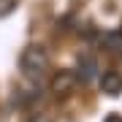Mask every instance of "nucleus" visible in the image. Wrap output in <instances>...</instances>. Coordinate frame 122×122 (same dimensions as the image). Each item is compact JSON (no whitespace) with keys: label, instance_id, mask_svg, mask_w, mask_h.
Instances as JSON below:
<instances>
[{"label":"nucleus","instance_id":"1","mask_svg":"<svg viewBox=\"0 0 122 122\" xmlns=\"http://www.w3.org/2000/svg\"><path fill=\"white\" fill-rule=\"evenodd\" d=\"M19 68H22V73L27 79H33V81H38V79H44L46 76V71H49V54H46V49L44 46H27L22 57H19Z\"/></svg>","mask_w":122,"mask_h":122},{"label":"nucleus","instance_id":"2","mask_svg":"<svg viewBox=\"0 0 122 122\" xmlns=\"http://www.w3.org/2000/svg\"><path fill=\"white\" fill-rule=\"evenodd\" d=\"M76 81H79V79H76L73 71H60V73L52 76L49 87H52V92L60 98V95H71V92H73V87H76Z\"/></svg>","mask_w":122,"mask_h":122},{"label":"nucleus","instance_id":"3","mask_svg":"<svg viewBox=\"0 0 122 122\" xmlns=\"http://www.w3.org/2000/svg\"><path fill=\"white\" fill-rule=\"evenodd\" d=\"M95 76H98V60L92 54H79V60H76V79L81 84H90Z\"/></svg>","mask_w":122,"mask_h":122},{"label":"nucleus","instance_id":"4","mask_svg":"<svg viewBox=\"0 0 122 122\" xmlns=\"http://www.w3.org/2000/svg\"><path fill=\"white\" fill-rule=\"evenodd\" d=\"M100 92L109 98H117L122 92V73H117V71H106L103 76H100Z\"/></svg>","mask_w":122,"mask_h":122},{"label":"nucleus","instance_id":"5","mask_svg":"<svg viewBox=\"0 0 122 122\" xmlns=\"http://www.w3.org/2000/svg\"><path fill=\"white\" fill-rule=\"evenodd\" d=\"M100 44L103 49H109L111 54H122V30H109L100 35Z\"/></svg>","mask_w":122,"mask_h":122},{"label":"nucleus","instance_id":"6","mask_svg":"<svg viewBox=\"0 0 122 122\" xmlns=\"http://www.w3.org/2000/svg\"><path fill=\"white\" fill-rule=\"evenodd\" d=\"M16 3H19V0H0V19L16 11Z\"/></svg>","mask_w":122,"mask_h":122},{"label":"nucleus","instance_id":"7","mask_svg":"<svg viewBox=\"0 0 122 122\" xmlns=\"http://www.w3.org/2000/svg\"><path fill=\"white\" fill-rule=\"evenodd\" d=\"M27 122H54V117H52L49 111H41V114H33Z\"/></svg>","mask_w":122,"mask_h":122},{"label":"nucleus","instance_id":"8","mask_svg":"<svg viewBox=\"0 0 122 122\" xmlns=\"http://www.w3.org/2000/svg\"><path fill=\"white\" fill-rule=\"evenodd\" d=\"M106 122H122V117H117V114H109V119Z\"/></svg>","mask_w":122,"mask_h":122}]
</instances>
